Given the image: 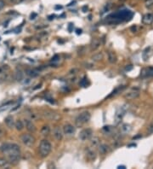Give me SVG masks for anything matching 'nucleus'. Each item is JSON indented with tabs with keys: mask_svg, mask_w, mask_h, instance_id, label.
<instances>
[{
	"mask_svg": "<svg viewBox=\"0 0 153 169\" xmlns=\"http://www.w3.org/2000/svg\"><path fill=\"white\" fill-rule=\"evenodd\" d=\"M0 150L6 155L9 163L16 164L20 160V148L15 143H4L0 147Z\"/></svg>",
	"mask_w": 153,
	"mask_h": 169,
	"instance_id": "1",
	"label": "nucleus"
},
{
	"mask_svg": "<svg viewBox=\"0 0 153 169\" xmlns=\"http://www.w3.org/2000/svg\"><path fill=\"white\" fill-rule=\"evenodd\" d=\"M52 149V145L48 140L43 139L41 141L40 145H39V153L42 157H46L48 156Z\"/></svg>",
	"mask_w": 153,
	"mask_h": 169,
	"instance_id": "2",
	"label": "nucleus"
},
{
	"mask_svg": "<svg viewBox=\"0 0 153 169\" xmlns=\"http://www.w3.org/2000/svg\"><path fill=\"white\" fill-rule=\"evenodd\" d=\"M90 118H91V115H90L89 113L87 112V111L82 112V114H80L79 115L76 117V120H75L76 125L77 126H82V125L86 124L87 122L89 121Z\"/></svg>",
	"mask_w": 153,
	"mask_h": 169,
	"instance_id": "3",
	"label": "nucleus"
},
{
	"mask_svg": "<svg viewBox=\"0 0 153 169\" xmlns=\"http://www.w3.org/2000/svg\"><path fill=\"white\" fill-rule=\"evenodd\" d=\"M20 140L24 145L27 146V147H32L35 143V137L29 133H24L20 137Z\"/></svg>",
	"mask_w": 153,
	"mask_h": 169,
	"instance_id": "4",
	"label": "nucleus"
},
{
	"mask_svg": "<svg viewBox=\"0 0 153 169\" xmlns=\"http://www.w3.org/2000/svg\"><path fill=\"white\" fill-rule=\"evenodd\" d=\"M92 136V130L91 129H84L79 133V138L82 141H86L89 139Z\"/></svg>",
	"mask_w": 153,
	"mask_h": 169,
	"instance_id": "5",
	"label": "nucleus"
},
{
	"mask_svg": "<svg viewBox=\"0 0 153 169\" xmlns=\"http://www.w3.org/2000/svg\"><path fill=\"white\" fill-rule=\"evenodd\" d=\"M63 133L67 136H72L75 133V127H74L71 124H66L65 126H63Z\"/></svg>",
	"mask_w": 153,
	"mask_h": 169,
	"instance_id": "6",
	"label": "nucleus"
},
{
	"mask_svg": "<svg viewBox=\"0 0 153 169\" xmlns=\"http://www.w3.org/2000/svg\"><path fill=\"white\" fill-rule=\"evenodd\" d=\"M63 134H64L63 131L61 127L60 126L55 127V129H54V131H53V135H54V137H55V138L56 139V140L61 141V139L63 138Z\"/></svg>",
	"mask_w": 153,
	"mask_h": 169,
	"instance_id": "7",
	"label": "nucleus"
},
{
	"mask_svg": "<svg viewBox=\"0 0 153 169\" xmlns=\"http://www.w3.org/2000/svg\"><path fill=\"white\" fill-rule=\"evenodd\" d=\"M86 157L89 160H94L96 158V153L93 149H86Z\"/></svg>",
	"mask_w": 153,
	"mask_h": 169,
	"instance_id": "8",
	"label": "nucleus"
},
{
	"mask_svg": "<svg viewBox=\"0 0 153 169\" xmlns=\"http://www.w3.org/2000/svg\"><path fill=\"white\" fill-rule=\"evenodd\" d=\"M4 122L6 124V126L9 127V129H12L14 127V118L12 117V116H8V117L5 118L4 120Z\"/></svg>",
	"mask_w": 153,
	"mask_h": 169,
	"instance_id": "9",
	"label": "nucleus"
},
{
	"mask_svg": "<svg viewBox=\"0 0 153 169\" xmlns=\"http://www.w3.org/2000/svg\"><path fill=\"white\" fill-rule=\"evenodd\" d=\"M25 125H26V129H27L29 131H31V132H34V131H36V127H35L34 124L31 121V120H25Z\"/></svg>",
	"mask_w": 153,
	"mask_h": 169,
	"instance_id": "10",
	"label": "nucleus"
},
{
	"mask_svg": "<svg viewBox=\"0 0 153 169\" xmlns=\"http://www.w3.org/2000/svg\"><path fill=\"white\" fill-rule=\"evenodd\" d=\"M98 149L100 155H105L109 151V147L106 144H105V143H102V144H99Z\"/></svg>",
	"mask_w": 153,
	"mask_h": 169,
	"instance_id": "11",
	"label": "nucleus"
},
{
	"mask_svg": "<svg viewBox=\"0 0 153 169\" xmlns=\"http://www.w3.org/2000/svg\"><path fill=\"white\" fill-rule=\"evenodd\" d=\"M44 116L47 119H49V120H55L58 117L57 114L52 111H46L44 113Z\"/></svg>",
	"mask_w": 153,
	"mask_h": 169,
	"instance_id": "12",
	"label": "nucleus"
},
{
	"mask_svg": "<svg viewBox=\"0 0 153 169\" xmlns=\"http://www.w3.org/2000/svg\"><path fill=\"white\" fill-rule=\"evenodd\" d=\"M100 144V139L97 137H94L90 139V145L92 146V148H97Z\"/></svg>",
	"mask_w": 153,
	"mask_h": 169,
	"instance_id": "13",
	"label": "nucleus"
},
{
	"mask_svg": "<svg viewBox=\"0 0 153 169\" xmlns=\"http://www.w3.org/2000/svg\"><path fill=\"white\" fill-rule=\"evenodd\" d=\"M9 166V160L5 158L0 157V167H6L8 168Z\"/></svg>",
	"mask_w": 153,
	"mask_h": 169,
	"instance_id": "14",
	"label": "nucleus"
},
{
	"mask_svg": "<svg viewBox=\"0 0 153 169\" xmlns=\"http://www.w3.org/2000/svg\"><path fill=\"white\" fill-rule=\"evenodd\" d=\"M139 96V92L138 91H131V92H129L127 95L125 96L128 99H134Z\"/></svg>",
	"mask_w": 153,
	"mask_h": 169,
	"instance_id": "15",
	"label": "nucleus"
},
{
	"mask_svg": "<svg viewBox=\"0 0 153 169\" xmlns=\"http://www.w3.org/2000/svg\"><path fill=\"white\" fill-rule=\"evenodd\" d=\"M14 127L16 128V130L21 131L24 128V123L21 121L20 120H18L17 121L14 123Z\"/></svg>",
	"mask_w": 153,
	"mask_h": 169,
	"instance_id": "16",
	"label": "nucleus"
},
{
	"mask_svg": "<svg viewBox=\"0 0 153 169\" xmlns=\"http://www.w3.org/2000/svg\"><path fill=\"white\" fill-rule=\"evenodd\" d=\"M152 20H153V18H152V15H146V16H145L143 18V22L146 24H150L151 22H152Z\"/></svg>",
	"mask_w": 153,
	"mask_h": 169,
	"instance_id": "17",
	"label": "nucleus"
},
{
	"mask_svg": "<svg viewBox=\"0 0 153 169\" xmlns=\"http://www.w3.org/2000/svg\"><path fill=\"white\" fill-rule=\"evenodd\" d=\"M14 77H15V80L18 81H20L23 79V73L20 70H16L15 74H14Z\"/></svg>",
	"mask_w": 153,
	"mask_h": 169,
	"instance_id": "18",
	"label": "nucleus"
},
{
	"mask_svg": "<svg viewBox=\"0 0 153 169\" xmlns=\"http://www.w3.org/2000/svg\"><path fill=\"white\" fill-rule=\"evenodd\" d=\"M49 131H50L49 130V127L48 126H44L41 129V133H42L43 136H47V135H49Z\"/></svg>",
	"mask_w": 153,
	"mask_h": 169,
	"instance_id": "19",
	"label": "nucleus"
},
{
	"mask_svg": "<svg viewBox=\"0 0 153 169\" xmlns=\"http://www.w3.org/2000/svg\"><path fill=\"white\" fill-rule=\"evenodd\" d=\"M99 46H100V41H99L98 39H94L92 43V45H91V50L94 51L97 48H99Z\"/></svg>",
	"mask_w": 153,
	"mask_h": 169,
	"instance_id": "20",
	"label": "nucleus"
},
{
	"mask_svg": "<svg viewBox=\"0 0 153 169\" xmlns=\"http://www.w3.org/2000/svg\"><path fill=\"white\" fill-rule=\"evenodd\" d=\"M108 59H109V62H111V63H113V62H116V56H115V54L113 53V52H109Z\"/></svg>",
	"mask_w": 153,
	"mask_h": 169,
	"instance_id": "21",
	"label": "nucleus"
},
{
	"mask_svg": "<svg viewBox=\"0 0 153 169\" xmlns=\"http://www.w3.org/2000/svg\"><path fill=\"white\" fill-rule=\"evenodd\" d=\"M26 74L32 77H35V76H38V73L37 72L36 70H32V69H27L26 70Z\"/></svg>",
	"mask_w": 153,
	"mask_h": 169,
	"instance_id": "22",
	"label": "nucleus"
},
{
	"mask_svg": "<svg viewBox=\"0 0 153 169\" xmlns=\"http://www.w3.org/2000/svg\"><path fill=\"white\" fill-rule=\"evenodd\" d=\"M102 54L101 53H97V54H95V55H94L93 56V57H92V59L94 60V61H95V62H99V61H100L101 59H102Z\"/></svg>",
	"mask_w": 153,
	"mask_h": 169,
	"instance_id": "23",
	"label": "nucleus"
},
{
	"mask_svg": "<svg viewBox=\"0 0 153 169\" xmlns=\"http://www.w3.org/2000/svg\"><path fill=\"white\" fill-rule=\"evenodd\" d=\"M4 5H5L4 1H3V0H0V10L3 9V8L4 7Z\"/></svg>",
	"mask_w": 153,
	"mask_h": 169,
	"instance_id": "24",
	"label": "nucleus"
},
{
	"mask_svg": "<svg viewBox=\"0 0 153 169\" xmlns=\"http://www.w3.org/2000/svg\"><path fill=\"white\" fill-rule=\"evenodd\" d=\"M3 137V129L0 127V139H1Z\"/></svg>",
	"mask_w": 153,
	"mask_h": 169,
	"instance_id": "25",
	"label": "nucleus"
},
{
	"mask_svg": "<svg viewBox=\"0 0 153 169\" xmlns=\"http://www.w3.org/2000/svg\"><path fill=\"white\" fill-rule=\"evenodd\" d=\"M10 1H11L13 4H17V3H19V2L21 1V0H10Z\"/></svg>",
	"mask_w": 153,
	"mask_h": 169,
	"instance_id": "26",
	"label": "nucleus"
},
{
	"mask_svg": "<svg viewBox=\"0 0 153 169\" xmlns=\"http://www.w3.org/2000/svg\"><path fill=\"white\" fill-rule=\"evenodd\" d=\"M36 16H37V14H35V13L32 14V16H31V19H35L34 17H36Z\"/></svg>",
	"mask_w": 153,
	"mask_h": 169,
	"instance_id": "27",
	"label": "nucleus"
}]
</instances>
